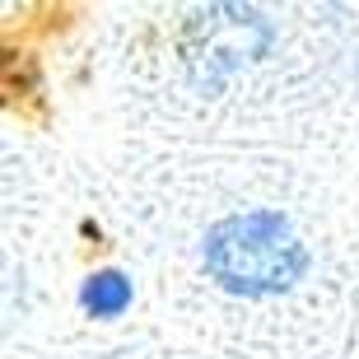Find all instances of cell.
<instances>
[{
	"label": "cell",
	"instance_id": "cell-1",
	"mask_svg": "<svg viewBox=\"0 0 359 359\" xmlns=\"http://www.w3.org/2000/svg\"><path fill=\"white\" fill-rule=\"evenodd\" d=\"M201 266L229 294L271 299L304 280L308 248L280 210H243L205 229Z\"/></svg>",
	"mask_w": 359,
	"mask_h": 359
},
{
	"label": "cell",
	"instance_id": "cell-2",
	"mask_svg": "<svg viewBox=\"0 0 359 359\" xmlns=\"http://www.w3.org/2000/svg\"><path fill=\"white\" fill-rule=\"evenodd\" d=\"M80 304L89 318H121L131 308V280L121 271H93L80 285Z\"/></svg>",
	"mask_w": 359,
	"mask_h": 359
}]
</instances>
